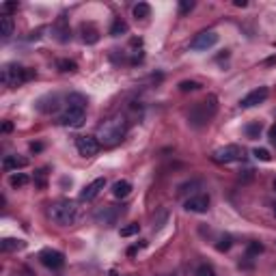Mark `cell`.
Masks as SVG:
<instances>
[{
	"instance_id": "6da1fadb",
	"label": "cell",
	"mask_w": 276,
	"mask_h": 276,
	"mask_svg": "<svg viewBox=\"0 0 276 276\" xmlns=\"http://www.w3.org/2000/svg\"><path fill=\"white\" fill-rule=\"evenodd\" d=\"M87 97L80 93H72L67 97V106L63 114L58 117V123L65 127H80L84 123V117H87Z\"/></svg>"
},
{
	"instance_id": "7a4b0ae2",
	"label": "cell",
	"mask_w": 276,
	"mask_h": 276,
	"mask_svg": "<svg viewBox=\"0 0 276 276\" xmlns=\"http://www.w3.org/2000/svg\"><path fill=\"white\" fill-rule=\"evenodd\" d=\"M127 132V121L125 117H121V114H117V117H110L106 119L102 125H99L97 129V141L108 145V147H112V145H117L123 141V136Z\"/></svg>"
},
{
	"instance_id": "3957f363",
	"label": "cell",
	"mask_w": 276,
	"mask_h": 276,
	"mask_svg": "<svg viewBox=\"0 0 276 276\" xmlns=\"http://www.w3.org/2000/svg\"><path fill=\"white\" fill-rule=\"evenodd\" d=\"M218 112V104H216V97L210 95L207 99H203V102H196L192 108H190L188 112V123L192 127H205L210 121L216 117Z\"/></svg>"
},
{
	"instance_id": "277c9868",
	"label": "cell",
	"mask_w": 276,
	"mask_h": 276,
	"mask_svg": "<svg viewBox=\"0 0 276 276\" xmlns=\"http://www.w3.org/2000/svg\"><path fill=\"white\" fill-rule=\"evenodd\" d=\"M48 216L52 218V222H56L60 227H69L78 220V207H76L74 201L69 198H63V201H56L50 205L48 210Z\"/></svg>"
},
{
	"instance_id": "5b68a950",
	"label": "cell",
	"mask_w": 276,
	"mask_h": 276,
	"mask_svg": "<svg viewBox=\"0 0 276 276\" xmlns=\"http://www.w3.org/2000/svg\"><path fill=\"white\" fill-rule=\"evenodd\" d=\"M35 78V72L33 69H26V67H20V65H5L3 67V74H0V80H3L5 87H9V89H15V87H20V84H24L28 80H33Z\"/></svg>"
},
{
	"instance_id": "8992f818",
	"label": "cell",
	"mask_w": 276,
	"mask_h": 276,
	"mask_svg": "<svg viewBox=\"0 0 276 276\" xmlns=\"http://www.w3.org/2000/svg\"><path fill=\"white\" fill-rule=\"evenodd\" d=\"M244 158V149L240 145H227V147H220L214 151V160L218 164H231V162H240Z\"/></svg>"
},
{
	"instance_id": "52a82bcc",
	"label": "cell",
	"mask_w": 276,
	"mask_h": 276,
	"mask_svg": "<svg viewBox=\"0 0 276 276\" xmlns=\"http://www.w3.org/2000/svg\"><path fill=\"white\" fill-rule=\"evenodd\" d=\"M99 147H102V143L97 141V136H78L76 138V149H78L80 156L84 158H91L95 156V153L99 151Z\"/></svg>"
},
{
	"instance_id": "ba28073f",
	"label": "cell",
	"mask_w": 276,
	"mask_h": 276,
	"mask_svg": "<svg viewBox=\"0 0 276 276\" xmlns=\"http://www.w3.org/2000/svg\"><path fill=\"white\" fill-rule=\"evenodd\" d=\"M218 43V35L214 33V30H203V33H198L192 43H190V48L192 50H198V52H203V50H210L214 48V45Z\"/></svg>"
},
{
	"instance_id": "9c48e42d",
	"label": "cell",
	"mask_w": 276,
	"mask_h": 276,
	"mask_svg": "<svg viewBox=\"0 0 276 276\" xmlns=\"http://www.w3.org/2000/svg\"><path fill=\"white\" fill-rule=\"evenodd\" d=\"M210 205H212V201L207 194H192L190 198H186V203H183V207L192 214H205L210 210Z\"/></svg>"
},
{
	"instance_id": "30bf717a",
	"label": "cell",
	"mask_w": 276,
	"mask_h": 276,
	"mask_svg": "<svg viewBox=\"0 0 276 276\" xmlns=\"http://www.w3.org/2000/svg\"><path fill=\"white\" fill-rule=\"evenodd\" d=\"M39 259H41V263H43L45 267H50V270H58V267L65 265V255H63L60 250H52V248H48V250L41 252Z\"/></svg>"
},
{
	"instance_id": "8fae6325",
	"label": "cell",
	"mask_w": 276,
	"mask_h": 276,
	"mask_svg": "<svg viewBox=\"0 0 276 276\" xmlns=\"http://www.w3.org/2000/svg\"><path fill=\"white\" fill-rule=\"evenodd\" d=\"M267 95H270V91H267L265 87H259V89H255V91H250L246 97H242L240 106H242V108H252V106L263 104L265 99H267Z\"/></svg>"
},
{
	"instance_id": "7c38bea8",
	"label": "cell",
	"mask_w": 276,
	"mask_h": 276,
	"mask_svg": "<svg viewBox=\"0 0 276 276\" xmlns=\"http://www.w3.org/2000/svg\"><path fill=\"white\" fill-rule=\"evenodd\" d=\"M104 186H106V179H104V177L93 179V181L89 183V186H84V190L80 192V198H82V201H93V198L104 190Z\"/></svg>"
},
{
	"instance_id": "4fadbf2b",
	"label": "cell",
	"mask_w": 276,
	"mask_h": 276,
	"mask_svg": "<svg viewBox=\"0 0 276 276\" xmlns=\"http://www.w3.org/2000/svg\"><path fill=\"white\" fill-rule=\"evenodd\" d=\"M52 33L56 35V39L60 43H67L69 39H72V30H69V24H67V20L60 15V18L54 22V26H52Z\"/></svg>"
},
{
	"instance_id": "5bb4252c",
	"label": "cell",
	"mask_w": 276,
	"mask_h": 276,
	"mask_svg": "<svg viewBox=\"0 0 276 276\" xmlns=\"http://www.w3.org/2000/svg\"><path fill=\"white\" fill-rule=\"evenodd\" d=\"M26 164H28V160L20 158V156H5V160H3V168L7 173H11V171L18 173V168H24Z\"/></svg>"
},
{
	"instance_id": "9a60e30c",
	"label": "cell",
	"mask_w": 276,
	"mask_h": 276,
	"mask_svg": "<svg viewBox=\"0 0 276 276\" xmlns=\"http://www.w3.org/2000/svg\"><path fill=\"white\" fill-rule=\"evenodd\" d=\"M117 216H119L117 210H112V207H104L102 212L95 214V220H97V222H104V225H114Z\"/></svg>"
},
{
	"instance_id": "2e32d148",
	"label": "cell",
	"mask_w": 276,
	"mask_h": 276,
	"mask_svg": "<svg viewBox=\"0 0 276 276\" xmlns=\"http://www.w3.org/2000/svg\"><path fill=\"white\" fill-rule=\"evenodd\" d=\"M129 192H132V183H129L127 179H119V181H114V186H112V194L117 196V198H125V196H129Z\"/></svg>"
},
{
	"instance_id": "e0dca14e",
	"label": "cell",
	"mask_w": 276,
	"mask_h": 276,
	"mask_svg": "<svg viewBox=\"0 0 276 276\" xmlns=\"http://www.w3.org/2000/svg\"><path fill=\"white\" fill-rule=\"evenodd\" d=\"M13 28H15V24H13L11 15H7V13L0 15V35H3V39H9L13 35Z\"/></svg>"
},
{
	"instance_id": "ac0fdd59",
	"label": "cell",
	"mask_w": 276,
	"mask_h": 276,
	"mask_svg": "<svg viewBox=\"0 0 276 276\" xmlns=\"http://www.w3.org/2000/svg\"><path fill=\"white\" fill-rule=\"evenodd\" d=\"M82 41L84 43H97L99 41V30L93 24H82Z\"/></svg>"
},
{
	"instance_id": "d6986e66",
	"label": "cell",
	"mask_w": 276,
	"mask_h": 276,
	"mask_svg": "<svg viewBox=\"0 0 276 276\" xmlns=\"http://www.w3.org/2000/svg\"><path fill=\"white\" fill-rule=\"evenodd\" d=\"M24 246H26L24 240H15V237H5V240L0 242V248H3V252L20 250V248H24Z\"/></svg>"
},
{
	"instance_id": "ffe728a7",
	"label": "cell",
	"mask_w": 276,
	"mask_h": 276,
	"mask_svg": "<svg viewBox=\"0 0 276 276\" xmlns=\"http://www.w3.org/2000/svg\"><path fill=\"white\" fill-rule=\"evenodd\" d=\"M149 15H151V7L147 3H138L134 7V18L136 20H145V18H149Z\"/></svg>"
},
{
	"instance_id": "44dd1931",
	"label": "cell",
	"mask_w": 276,
	"mask_h": 276,
	"mask_svg": "<svg viewBox=\"0 0 276 276\" xmlns=\"http://www.w3.org/2000/svg\"><path fill=\"white\" fill-rule=\"evenodd\" d=\"M30 179H28V175L24 173H13L11 177H9V183H11V188H22V186H26Z\"/></svg>"
},
{
	"instance_id": "7402d4cb",
	"label": "cell",
	"mask_w": 276,
	"mask_h": 276,
	"mask_svg": "<svg viewBox=\"0 0 276 276\" xmlns=\"http://www.w3.org/2000/svg\"><path fill=\"white\" fill-rule=\"evenodd\" d=\"M121 33H127V24L121 18H117V20H114V24H112V28H110V35L112 37H119Z\"/></svg>"
},
{
	"instance_id": "603a6c76",
	"label": "cell",
	"mask_w": 276,
	"mask_h": 276,
	"mask_svg": "<svg viewBox=\"0 0 276 276\" xmlns=\"http://www.w3.org/2000/svg\"><path fill=\"white\" fill-rule=\"evenodd\" d=\"M58 69L63 74H74L76 69H78V65H76V60H67V58H63V60H58Z\"/></svg>"
},
{
	"instance_id": "cb8c5ba5",
	"label": "cell",
	"mask_w": 276,
	"mask_h": 276,
	"mask_svg": "<svg viewBox=\"0 0 276 276\" xmlns=\"http://www.w3.org/2000/svg\"><path fill=\"white\" fill-rule=\"evenodd\" d=\"M196 276H216V272H214V267H212V265L201 263V265L196 267Z\"/></svg>"
},
{
	"instance_id": "d4e9b609",
	"label": "cell",
	"mask_w": 276,
	"mask_h": 276,
	"mask_svg": "<svg viewBox=\"0 0 276 276\" xmlns=\"http://www.w3.org/2000/svg\"><path fill=\"white\" fill-rule=\"evenodd\" d=\"M252 156H255L257 160H261V162H270V160H272V156H270V151H267V149H255V151H252Z\"/></svg>"
},
{
	"instance_id": "484cf974",
	"label": "cell",
	"mask_w": 276,
	"mask_h": 276,
	"mask_svg": "<svg viewBox=\"0 0 276 276\" xmlns=\"http://www.w3.org/2000/svg\"><path fill=\"white\" fill-rule=\"evenodd\" d=\"M246 134H248V138H257L259 134H261V123H250V125H246Z\"/></svg>"
},
{
	"instance_id": "4316f807",
	"label": "cell",
	"mask_w": 276,
	"mask_h": 276,
	"mask_svg": "<svg viewBox=\"0 0 276 276\" xmlns=\"http://www.w3.org/2000/svg\"><path fill=\"white\" fill-rule=\"evenodd\" d=\"M261 252H263V244H259V242H250V244H248V257L261 255Z\"/></svg>"
},
{
	"instance_id": "83f0119b",
	"label": "cell",
	"mask_w": 276,
	"mask_h": 276,
	"mask_svg": "<svg viewBox=\"0 0 276 276\" xmlns=\"http://www.w3.org/2000/svg\"><path fill=\"white\" fill-rule=\"evenodd\" d=\"M138 231H141V227H138V225H127V227H123V229H121V237H129V235H136Z\"/></svg>"
},
{
	"instance_id": "f1b7e54d",
	"label": "cell",
	"mask_w": 276,
	"mask_h": 276,
	"mask_svg": "<svg viewBox=\"0 0 276 276\" xmlns=\"http://www.w3.org/2000/svg\"><path fill=\"white\" fill-rule=\"evenodd\" d=\"M198 87H201V84H198V82H192V80H186V82H181L179 84V91H183V93H188V91H196Z\"/></svg>"
},
{
	"instance_id": "f546056e",
	"label": "cell",
	"mask_w": 276,
	"mask_h": 276,
	"mask_svg": "<svg viewBox=\"0 0 276 276\" xmlns=\"http://www.w3.org/2000/svg\"><path fill=\"white\" fill-rule=\"evenodd\" d=\"M194 9V3L192 0H183V3H179V13L181 15H186L188 11H192Z\"/></svg>"
},
{
	"instance_id": "4dcf8cb0",
	"label": "cell",
	"mask_w": 276,
	"mask_h": 276,
	"mask_svg": "<svg viewBox=\"0 0 276 276\" xmlns=\"http://www.w3.org/2000/svg\"><path fill=\"white\" fill-rule=\"evenodd\" d=\"M229 248H231V235H222L220 244H218V250H229Z\"/></svg>"
},
{
	"instance_id": "1f68e13d",
	"label": "cell",
	"mask_w": 276,
	"mask_h": 276,
	"mask_svg": "<svg viewBox=\"0 0 276 276\" xmlns=\"http://www.w3.org/2000/svg\"><path fill=\"white\" fill-rule=\"evenodd\" d=\"M15 9H18V3H5L3 5V13H7V15H9V11H15Z\"/></svg>"
},
{
	"instance_id": "d6a6232c",
	"label": "cell",
	"mask_w": 276,
	"mask_h": 276,
	"mask_svg": "<svg viewBox=\"0 0 276 276\" xmlns=\"http://www.w3.org/2000/svg\"><path fill=\"white\" fill-rule=\"evenodd\" d=\"M270 138H272V141L276 143V123H274V125L270 127Z\"/></svg>"
},
{
	"instance_id": "836d02e7",
	"label": "cell",
	"mask_w": 276,
	"mask_h": 276,
	"mask_svg": "<svg viewBox=\"0 0 276 276\" xmlns=\"http://www.w3.org/2000/svg\"><path fill=\"white\" fill-rule=\"evenodd\" d=\"M11 127H13V125L9 123V121H7V123L3 125V132H11Z\"/></svg>"
},
{
	"instance_id": "e575fe53",
	"label": "cell",
	"mask_w": 276,
	"mask_h": 276,
	"mask_svg": "<svg viewBox=\"0 0 276 276\" xmlns=\"http://www.w3.org/2000/svg\"><path fill=\"white\" fill-rule=\"evenodd\" d=\"M248 3H246V0H235V7H246Z\"/></svg>"
},
{
	"instance_id": "d590c367",
	"label": "cell",
	"mask_w": 276,
	"mask_h": 276,
	"mask_svg": "<svg viewBox=\"0 0 276 276\" xmlns=\"http://www.w3.org/2000/svg\"><path fill=\"white\" fill-rule=\"evenodd\" d=\"M272 186H274V190H276V179H274V183H272Z\"/></svg>"
},
{
	"instance_id": "8d00e7d4",
	"label": "cell",
	"mask_w": 276,
	"mask_h": 276,
	"mask_svg": "<svg viewBox=\"0 0 276 276\" xmlns=\"http://www.w3.org/2000/svg\"><path fill=\"white\" fill-rule=\"evenodd\" d=\"M110 276H119V274H117V272H112V274H110Z\"/></svg>"
},
{
	"instance_id": "74e56055",
	"label": "cell",
	"mask_w": 276,
	"mask_h": 276,
	"mask_svg": "<svg viewBox=\"0 0 276 276\" xmlns=\"http://www.w3.org/2000/svg\"><path fill=\"white\" fill-rule=\"evenodd\" d=\"M274 214H276V203H274Z\"/></svg>"
},
{
	"instance_id": "f35d334b",
	"label": "cell",
	"mask_w": 276,
	"mask_h": 276,
	"mask_svg": "<svg viewBox=\"0 0 276 276\" xmlns=\"http://www.w3.org/2000/svg\"><path fill=\"white\" fill-rule=\"evenodd\" d=\"M166 276H173V274H166Z\"/></svg>"
}]
</instances>
